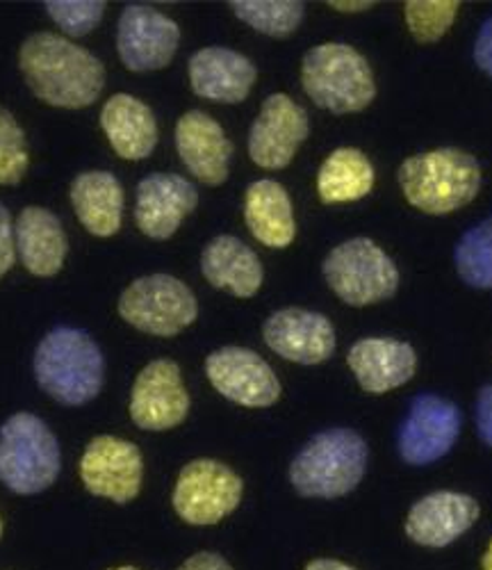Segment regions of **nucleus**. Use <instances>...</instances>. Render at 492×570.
I'll return each mask as SVG.
<instances>
[{
    "label": "nucleus",
    "mask_w": 492,
    "mask_h": 570,
    "mask_svg": "<svg viewBox=\"0 0 492 570\" xmlns=\"http://www.w3.org/2000/svg\"><path fill=\"white\" fill-rule=\"evenodd\" d=\"M233 14L249 28L267 37H287L304 21L306 8L297 0H281V3H265V0H235L230 3Z\"/></svg>",
    "instance_id": "cd10ccee"
},
{
    "label": "nucleus",
    "mask_w": 492,
    "mask_h": 570,
    "mask_svg": "<svg viewBox=\"0 0 492 570\" xmlns=\"http://www.w3.org/2000/svg\"><path fill=\"white\" fill-rule=\"evenodd\" d=\"M374 185V167L358 149L333 151L319 174L317 193L324 204H352L370 195Z\"/></svg>",
    "instance_id": "bb28decb"
},
{
    "label": "nucleus",
    "mask_w": 492,
    "mask_h": 570,
    "mask_svg": "<svg viewBox=\"0 0 492 570\" xmlns=\"http://www.w3.org/2000/svg\"><path fill=\"white\" fill-rule=\"evenodd\" d=\"M306 110L285 94L265 99L249 132V156L263 169H285L308 137Z\"/></svg>",
    "instance_id": "2eb2a0df"
},
{
    "label": "nucleus",
    "mask_w": 492,
    "mask_h": 570,
    "mask_svg": "<svg viewBox=\"0 0 492 570\" xmlns=\"http://www.w3.org/2000/svg\"><path fill=\"white\" fill-rule=\"evenodd\" d=\"M476 432L492 448V384L483 386L476 397Z\"/></svg>",
    "instance_id": "72a5a7b5"
},
{
    "label": "nucleus",
    "mask_w": 492,
    "mask_h": 570,
    "mask_svg": "<svg viewBox=\"0 0 492 570\" xmlns=\"http://www.w3.org/2000/svg\"><path fill=\"white\" fill-rule=\"evenodd\" d=\"M208 382L226 400L265 409L281 397V382L269 363L246 347H222L206 358Z\"/></svg>",
    "instance_id": "f8f14e48"
},
{
    "label": "nucleus",
    "mask_w": 492,
    "mask_h": 570,
    "mask_svg": "<svg viewBox=\"0 0 492 570\" xmlns=\"http://www.w3.org/2000/svg\"><path fill=\"white\" fill-rule=\"evenodd\" d=\"M367 468V443L354 430L313 436L289 465V482L304 498L333 500L354 491Z\"/></svg>",
    "instance_id": "20e7f679"
},
{
    "label": "nucleus",
    "mask_w": 492,
    "mask_h": 570,
    "mask_svg": "<svg viewBox=\"0 0 492 570\" xmlns=\"http://www.w3.org/2000/svg\"><path fill=\"white\" fill-rule=\"evenodd\" d=\"M14 224L10 210L0 204V278H3L14 265Z\"/></svg>",
    "instance_id": "473e14b6"
},
{
    "label": "nucleus",
    "mask_w": 492,
    "mask_h": 570,
    "mask_svg": "<svg viewBox=\"0 0 492 570\" xmlns=\"http://www.w3.org/2000/svg\"><path fill=\"white\" fill-rule=\"evenodd\" d=\"M110 570H139L135 566H119V568H110Z\"/></svg>",
    "instance_id": "ea45409f"
},
{
    "label": "nucleus",
    "mask_w": 492,
    "mask_h": 570,
    "mask_svg": "<svg viewBox=\"0 0 492 570\" xmlns=\"http://www.w3.org/2000/svg\"><path fill=\"white\" fill-rule=\"evenodd\" d=\"M459 276L479 291H492V217L470 228L456 245Z\"/></svg>",
    "instance_id": "c85d7f7f"
},
{
    "label": "nucleus",
    "mask_w": 492,
    "mask_h": 570,
    "mask_svg": "<svg viewBox=\"0 0 492 570\" xmlns=\"http://www.w3.org/2000/svg\"><path fill=\"white\" fill-rule=\"evenodd\" d=\"M80 480L91 495L126 504L141 491V452L124 439L96 436L80 459Z\"/></svg>",
    "instance_id": "9d476101"
},
{
    "label": "nucleus",
    "mask_w": 492,
    "mask_h": 570,
    "mask_svg": "<svg viewBox=\"0 0 492 570\" xmlns=\"http://www.w3.org/2000/svg\"><path fill=\"white\" fill-rule=\"evenodd\" d=\"M101 126L112 149L124 160L149 158L158 145L154 110L130 94H115L101 110Z\"/></svg>",
    "instance_id": "5701e85b"
},
{
    "label": "nucleus",
    "mask_w": 492,
    "mask_h": 570,
    "mask_svg": "<svg viewBox=\"0 0 492 570\" xmlns=\"http://www.w3.org/2000/svg\"><path fill=\"white\" fill-rule=\"evenodd\" d=\"M180 43V28L149 6H128L119 17L117 51L135 73L165 69Z\"/></svg>",
    "instance_id": "ddd939ff"
},
{
    "label": "nucleus",
    "mask_w": 492,
    "mask_h": 570,
    "mask_svg": "<svg viewBox=\"0 0 492 570\" xmlns=\"http://www.w3.org/2000/svg\"><path fill=\"white\" fill-rule=\"evenodd\" d=\"M39 389L65 406H82L104 389L101 347L82 328L56 326L41 338L32 361Z\"/></svg>",
    "instance_id": "f03ea898"
},
{
    "label": "nucleus",
    "mask_w": 492,
    "mask_h": 570,
    "mask_svg": "<svg viewBox=\"0 0 492 570\" xmlns=\"http://www.w3.org/2000/svg\"><path fill=\"white\" fill-rule=\"evenodd\" d=\"M331 10L335 12H344V14H356V12H365L370 10L374 3H370V0H361V3H340V0H331Z\"/></svg>",
    "instance_id": "e433bc0d"
},
{
    "label": "nucleus",
    "mask_w": 492,
    "mask_h": 570,
    "mask_svg": "<svg viewBox=\"0 0 492 570\" xmlns=\"http://www.w3.org/2000/svg\"><path fill=\"white\" fill-rule=\"evenodd\" d=\"M479 518L474 498L454 491H437L413 504L406 518V534L424 548H445L463 537Z\"/></svg>",
    "instance_id": "6ab92c4d"
},
{
    "label": "nucleus",
    "mask_w": 492,
    "mask_h": 570,
    "mask_svg": "<svg viewBox=\"0 0 492 570\" xmlns=\"http://www.w3.org/2000/svg\"><path fill=\"white\" fill-rule=\"evenodd\" d=\"M474 62L476 67L492 78V17L481 26L474 41Z\"/></svg>",
    "instance_id": "f704fd0d"
},
{
    "label": "nucleus",
    "mask_w": 492,
    "mask_h": 570,
    "mask_svg": "<svg viewBox=\"0 0 492 570\" xmlns=\"http://www.w3.org/2000/svg\"><path fill=\"white\" fill-rule=\"evenodd\" d=\"M178 570H233V566L217 552H196Z\"/></svg>",
    "instance_id": "c9c22d12"
},
{
    "label": "nucleus",
    "mask_w": 492,
    "mask_h": 570,
    "mask_svg": "<svg viewBox=\"0 0 492 570\" xmlns=\"http://www.w3.org/2000/svg\"><path fill=\"white\" fill-rule=\"evenodd\" d=\"M201 272L210 285L239 299L254 297L263 285V265L252 247L233 235H217L201 254Z\"/></svg>",
    "instance_id": "b1692460"
},
{
    "label": "nucleus",
    "mask_w": 492,
    "mask_h": 570,
    "mask_svg": "<svg viewBox=\"0 0 492 570\" xmlns=\"http://www.w3.org/2000/svg\"><path fill=\"white\" fill-rule=\"evenodd\" d=\"M324 276L331 291L350 306L385 302L400 288L397 265L367 237L337 245L324 261Z\"/></svg>",
    "instance_id": "0eeeda50"
},
{
    "label": "nucleus",
    "mask_w": 492,
    "mask_h": 570,
    "mask_svg": "<svg viewBox=\"0 0 492 570\" xmlns=\"http://www.w3.org/2000/svg\"><path fill=\"white\" fill-rule=\"evenodd\" d=\"M26 132L10 110L0 106V185H19L28 171Z\"/></svg>",
    "instance_id": "7c9ffc66"
},
{
    "label": "nucleus",
    "mask_w": 492,
    "mask_h": 570,
    "mask_svg": "<svg viewBox=\"0 0 492 570\" xmlns=\"http://www.w3.org/2000/svg\"><path fill=\"white\" fill-rule=\"evenodd\" d=\"M347 363L363 391L383 395L411 382L417 354L395 338H363L350 350Z\"/></svg>",
    "instance_id": "412c9836"
},
{
    "label": "nucleus",
    "mask_w": 492,
    "mask_h": 570,
    "mask_svg": "<svg viewBox=\"0 0 492 570\" xmlns=\"http://www.w3.org/2000/svg\"><path fill=\"white\" fill-rule=\"evenodd\" d=\"M263 338L281 358L317 365L335 352V328L328 317L306 308H281L267 317Z\"/></svg>",
    "instance_id": "dca6fc26"
},
{
    "label": "nucleus",
    "mask_w": 492,
    "mask_h": 570,
    "mask_svg": "<svg viewBox=\"0 0 492 570\" xmlns=\"http://www.w3.org/2000/svg\"><path fill=\"white\" fill-rule=\"evenodd\" d=\"M239 474L215 459L187 463L174 487V509L189 525H215L233 513L242 500Z\"/></svg>",
    "instance_id": "1a4fd4ad"
},
{
    "label": "nucleus",
    "mask_w": 492,
    "mask_h": 570,
    "mask_svg": "<svg viewBox=\"0 0 492 570\" xmlns=\"http://www.w3.org/2000/svg\"><path fill=\"white\" fill-rule=\"evenodd\" d=\"M304 570H356V568L350 566V563L335 561V559H315Z\"/></svg>",
    "instance_id": "4c0bfd02"
},
{
    "label": "nucleus",
    "mask_w": 492,
    "mask_h": 570,
    "mask_svg": "<svg viewBox=\"0 0 492 570\" xmlns=\"http://www.w3.org/2000/svg\"><path fill=\"white\" fill-rule=\"evenodd\" d=\"M199 204L196 187L178 174H149L137 185L135 222L144 235L167 240Z\"/></svg>",
    "instance_id": "f3484780"
},
{
    "label": "nucleus",
    "mask_w": 492,
    "mask_h": 570,
    "mask_svg": "<svg viewBox=\"0 0 492 570\" xmlns=\"http://www.w3.org/2000/svg\"><path fill=\"white\" fill-rule=\"evenodd\" d=\"M0 534H3V520H0Z\"/></svg>",
    "instance_id": "a19ab883"
},
{
    "label": "nucleus",
    "mask_w": 492,
    "mask_h": 570,
    "mask_svg": "<svg viewBox=\"0 0 492 570\" xmlns=\"http://www.w3.org/2000/svg\"><path fill=\"white\" fill-rule=\"evenodd\" d=\"M46 14L56 21V26L69 37H85L106 14V3L101 0H89V3H78V0H51L46 3Z\"/></svg>",
    "instance_id": "2f4dec72"
},
{
    "label": "nucleus",
    "mask_w": 492,
    "mask_h": 570,
    "mask_svg": "<svg viewBox=\"0 0 492 570\" xmlns=\"http://www.w3.org/2000/svg\"><path fill=\"white\" fill-rule=\"evenodd\" d=\"M459 8L454 0H442V3L440 0H411L404 8V17L411 35L420 43H433L452 28Z\"/></svg>",
    "instance_id": "c756f323"
},
{
    "label": "nucleus",
    "mask_w": 492,
    "mask_h": 570,
    "mask_svg": "<svg viewBox=\"0 0 492 570\" xmlns=\"http://www.w3.org/2000/svg\"><path fill=\"white\" fill-rule=\"evenodd\" d=\"M461 434V411L440 395H417L400 430V454L411 465L445 456Z\"/></svg>",
    "instance_id": "4468645a"
},
{
    "label": "nucleus",
    "mask_w": 492,
    "mask_h": 570,
    "mask_svg": "<svg viewBox=\"0 0 492 570\" xmlns=\"http://www.w3.org/2000/svg\"><path fill=\"white\" fill-rule=\"evenodd\" d=\"M19 261L23 267L41 278L56 276L67 258V235L56 213L28 206L21 210L14 228Z\"/></svg>",
    "instance_id": "4be33fe9"
},
{
    "label": "nucleus",
    "mask_w": 492,
    "mask_h": 570,
    "mask_svg": "<svg viewBox=\"0 0 492 570\" xmlns=\"http://www.w3.org/2000/svg\"><path fill=\"white\" fill-rule=\"evenodd\" d=\"M302 82L313 104L333 115L361 112L376 97L367 60L347 43L311 49L302 65Z\"/></svg>",
    "instance_id": "423d86ee"
},
{
    "label": "nucleus",
    "mask_w": 492,
    "mask_h": 570,
    "mask_svg": "<svg viewBox=\"0 0 492 570\" xmlns=\"http://www.w3.org/2000/svg\"><path fill=\"white\" fill-rule=\"evenodd\" d=\"M189 413V395L183 384L180 367L169 358L146 365L132 384L130 417L146 432H167L178 426Z\"/></svg>",
    "instance_id": "9b49d317"
},
{
    "label": "nucleus",
    "mask_w": 492,
    "mask_h": 570,
    "mask_svg": "<svg viewBox=\"0 0 492 570\" xmlns=\"http://www.w3.org/2000/svg\"><path fill=\"white\" fill-rule=\"evenodd\" d=\"M62 468L56 434L32 413H14L0 426V484L19 495L51 487Z\"/></svg>",
    "instance_id": "39448f33"
},
{
    "label": "nucleus",
    "mask_w": 492,
    "mask_h": 570,
    "mask_svg": "<svg viewBox=\"0 0 492 570\" xmlns=\"http://www.w3.org/2000/svg\"><path fill=\"white\" fill-rule=\"evenodd\" d=\"M119 315L144 334L171 338L187 328L196 315L194 293L169 274H151L132 281L119 299Z\"/></svg>",
    "instance_id": "6e6552de"
},
{
    "label": "nucleus",
    "mask_w": 492,
    "mask_h": 570,
    "mask_svg": "<svg viewBox=\"0 0 492 570\" xmlns=\"http://www.w3.org/2000/svg\"><path fill=\"white\" fill-rule=\"evenodd\" d=\"M483 570H492V541L483 554Z\"/></svg>",
    "instance_id": "58836bf2"
},
{
    "label": "nucleus",
    "mask_w": 492,
    "mask_h": 570,
    "mask_svg": "<svg viewBox=\"0 0 492 570\" xmlns=\"http://www.w3.org/2000/svg\"><path fill=\"white\" fill-rule=\"evenodd\" d=\"M71 206L91 235L112 237L121 228L124 187L110 171H85L71 183Z\"/></svg>",
    "instance_id": "393cba45"
},
{
    "label": "nucleus",
    "mask_w": 492,
    "mask_h": 570,
    "mask_svg": "<svg viewBox=\"0 0 492 570\" xmlns=\"http://www.w3.org/2000/svg\"><path fill=\"white\" fill-rule=\"evenodd\" d=\"M244 219L256 240L272 249H285L297 235L289 195L281 183L269 178L256 180L246 189Z\"/></svg>",
    "instance_id": "a878e982"
},
{
    "label": "nucleus",
    "mask_w": 492,
    "mask_h": 570,
    "mask_svg": "<svg viewBox=\"0 0 492 570\" xmlns=\"http://www.w3.org/2000/svg\"><path fill=\"white\" fill-rule=\"evenodd\" d=\"M187 71L196 97L215 104H242L258 78L249 58L222 46L196 51L189 58Z\"/></svg>",
    "instance_id": "aec40b11"
},
{
    "label": "nucleus",
    "mask_w": 492,
    "mask_h": 570,
    "mask_svg": "<svg viewBox=\"0 0 492 570\" xmlns=\"http://www.w3.org/2000/svg\"><path fill=\"white\" fill-rule=\"evenodd\" d=\"M19 67L35 97L53 108H87L106 87L101 60L53 32L30 35L19 51Z\"/></svg>",
    "instance_id": "f257e3e1"
},
{
    "label": "nucleus",
    "mask_w": 492,
    "mask_h": 570,
    "mask_svg": "<svg viewBox=\"0 0 492 570\" xmlns=\"http://www.w3.org/2000/svg\"><path fill=\"white\" fill-rule=\"evenodd\" d=\"M400 185L411 206L426 215H447L468 206L481 189V167L459 149H437L404 160Z\"/></svg>",
    "instance_id": "7ed1b4c3"
},
{
    "label": "nucleus",
    "mask_w": 492,
    "mask_h": 570,
    "mask_svg": "<svg viewBox=\"0 0 492 570\" xmlns=\"http://www.w3.org/2000/svg\"><path fill=\"white\" fill-rule=\"evenodd\" d=\"M176 149L196 180L206 185L226 183L233 145L210 115L201 110L185 112L176 124Z\"/></svg>",
    "instance_id": "a211bd4d"
}]
</instances>
